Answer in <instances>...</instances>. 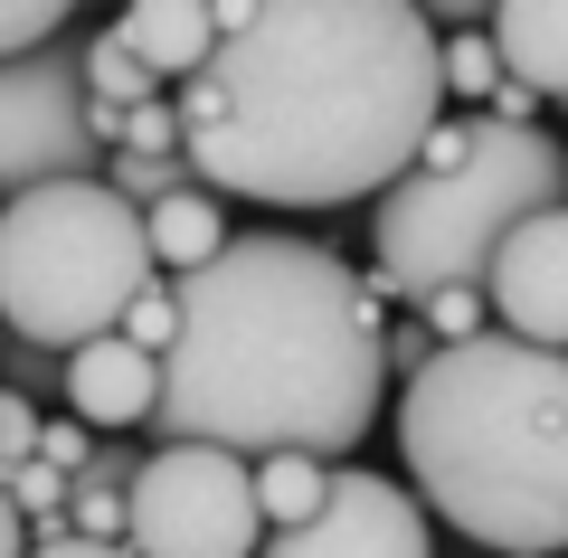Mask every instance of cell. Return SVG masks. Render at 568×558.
<instances>
[{
    "mask_svg": "<svg viewBox=\"0 0 568 558\" xmlns=\"http://www.w3.org/2000/svg\"><path fill=\"white\" fill-rule=\"evenodd\" d=\"M171 104L200 190L361 209L446 123V39L407 0H219V58Z\"/></svg>",
    "mask_w": 568,
    "mask_h": 558,
    "instance_id": "obj_1",
    "label": "cell"
},
{
    "mask_svg": "<svg viewBox=\"0 0 568 558\" xmlns=\"http://www.w3.org/2000/svg\"><path fill=\"white\" fill-rule=\"evenodd\" d=\"M388 313L361 294V265L323 237L246 227L219 265L181 275V351L162 359V445L227 455H351L388 398Z\"/></svg>",
    "mask_w": 568,
    "mask_h": 558,
    "instance_id": "obj_2",
    "label": "cell"
},
{
    "mask_svg": "<svg viewBox=\"0 0 568 558\" xmlns=\"http://www.w3.org/2000/svg\"><path fill=\"white\" fill-rule=\"evenodd\" d=\"M417 501L493 558H568V351L455 341L398 388Z\"/></svg>",
    "mask_w": 568,
    "mask_h": 558,
    "instance_id": "obj_3",
    "label": "cell"
},
{
    "mask_svg": "<svg viewBox=\"0 0 568 558\" xmlns=\"http://www.w3.org/2000/svg\"><path fill=\"white\" fill-rule=\"evenodd\" d=\"M568 209V142L540 123H493V114H446L426 133L417 171L369 209V246L379 275H361V294L379 313H417L426 294L474 284L484 294L493 256L511 246V227Z\"/></svg>",
    "mask_w": 568,
    "mask_h": 558,
    "instance_id": "obj_4",
    "label": "cell"
},
{
    "mask_svg": "<svg viewBox=\"0 0 568 558\" xmlns=\"http://www.w3.org/2000/svg\"><path fill=\"white\" fill-rule=\"evenodd\" d=\"M152 284H162L152 227L104 180H48L0 209V332L29 351L67 359L85 341L123 332V313Z\"/></svg>",
    "mask_w": 568,
    "mask_h": 558,
    "instance_id": "obj_5",
    "label": "cell"
},
{
    "mask_svg": "<svg viewBox=\"0 0 568 558\" xmlns=\"http://www.w3.org/2000/svg\"><path fill=\"white\" fill-rule=\"evenodd\" d=\"M123 152V114L85 95V20L39 58H0V209L48 180H95Z\"/></svg>",
    "mask_w": 568,
    "mask_h": 558,
    "instance_id": "obj_6",
    "label": "cell"
},
{
    "mask_svg": "<svg viewBox=\"0 0 568 558\" xmlns=\"http://www.w3.org/2000/svg\"><path fill=\"white\" fill-rule=\"evenodd\" d=\"M256 464L227 445H152L133 483V558H256Z\"/></svg>",
    "mask_w": 568,
    "mask_h": 558,
    "instance_id": "obj_7",
    "label": "cell"
},
{
    "mask_svg": "<svg viewBox=\"0 0 568 558\" xmlns=\"http://www.w3.org/2000/svg\"><path fill=\"white\" fill-rule=\"evenodd\" d=\"M256 558H426V501L398 493V474L342 464L323 511L304 530H265Z\"/></svg>",
    "mask_w": 568,
    "mask_h": 558,
    "instance_id": "obj_8",
    "label": "cell"
},
{
    "mask_svg": "<svg viewBox=\"0 0 568 558\" xmlns=\"http://www.w3.org/2000/svg\"><path fill=\"white\" fill-rule=\"evenodd\" d=\"M484 303H493V332L530 341V351H568V209L511 227V246L484 275Z\"/></svg>",
    "mask_w": 568,
    "mask_h": 558,
    "instance_id": "obj_9",
    "label": "cell"
},
{
    "mask_svg": "<svg viewBox=\"0 0 568 558\" xmlns=\"http://www.w3.org/2000/svg\"><path fill=\"white\" fill-rule=\"evenodd\" d=\"M67 417H85L95 436H123V426H152L162 417V359L133 351L123 332L67 351Z\"/></svg>",
    "mask_w": 568,
    "mask_h": 558,
    "instance_id": "obj_10",
    "label": "cell"
},
{
    "mask_svg": "<svg viewBox=\"0 0 568 558\" xmlns=\"http://www.w3.org/2000/svg\"><path fill=\"white\" fill-rule=\"evenodd\" d=\"M493 48H503V77L540 104H568V0H511L493 10Z\"/></svg>",
    "mask_w": 568,
    "mask_h": 558,
    "instance_id": "obj_11",
    "label": "cell"
},
{
    "mask_svg": "<svg viewBox=\"0 0 568 558\" xmlns=\"http://www.w3.org/2000/svg\"><path fill=\"white\" fill-rule=\"evenodd\" d=\"M114 39L133 48V58L171 85V95H181V85L219 58V10H190V0H142V10H123V20H114Z\"/></svg>",
    "mask_w": 568,
    "mask_h": 558,
    "instance_id": "obj_12",
    "label": "cell"
},
{
    "mask_svg": "<svg viewBox=\"0 0 568 558\" xmlns=\"http://www.w3.org/2000/svg\"><path fill=\"white\" fill-rule=\"evenodd\" d=\"M142 227H152V265H162L171 284L227 256V209H219V190H181V200H162Z\"/></svg>",
    "mask_w": 568,
    "mask_h": 558,
    "instance_id": "obj_13",
    "label": "cell"
},
{
    "mask_svg": "<svg viewBox=\"0 0 568 558\" xmlns=\"http://www.w3.org/2000/svg\"><path fill=\"white\" fill-rule=\"evenodd\" d=\"M85 95H95L104 114H142V104H162L171 85L114 39V20H104V29H85Z\"/></svg>",
    "mask_w": 568,
    "mask_h": 558,
    "instance_id": "obj_14",
    "label": "cell"
},
{
    "mask_svg": "<svg viewBox=\"0 0 568 558\" xmlns=\"http://www.w3.org/2000/svg\"><path fill=\"white\" fill-rule=\"evenodd\" d=\"M323 501H332V464H323V455H265V464H256V511H265V530H304Z\"/></svg>",
    "mask_w": 568,
    "mask_h": 558,
    "instance_id": "obj_15",
    "label": "cell"
},
{
    "mask_svg": "<svg viewBox=\"0 0 568 558\" xmlns=\"http://www.w3.org/2000/svg\"><path fill=\"white\" fill-rule=\"evenodd\" d=\"M104 190H114V200H133L142 219H152V209L162 200H181V190H200V171H190V152H104Z\"/></svg>",
    "mask_w": 568,
    "mask_h": 558,
    "instance_id": "obj_16",
    "label": "cell"
},
{
    "mask_svg": "<svg viewBox=\"0 0 568 558\" xmlns=\"http://www.w3.org/2000/svg\"><path fill=\"white\" fill-rule=\"evenodd\" d=\"M503 48H493V20L484 29H455L446 39V95L465 104V114H493V104H503Z\"/></svg>",
    "mask_w": 568,
    "mask_h": 558,
    "instance_id": "obj_17",
    "label": "cell"
},
{
    "mask_svg": "<svg viewBox=\"0 0 568 558\" xmlns=\"http://www.w3.org/2000/svg\"><path fill=\"white\" fill-rule=\"evenodd\" d=\"M77 39V10L58 0H20V10H0V58H39V48Z\"/></svg>",
    "mask_w": 568,
    "mask_h": 558,
    "instance_id": "obj_18",
    "label": "cell"
},
{
    "mask_svg": "<svg viewBox=\"0 0 568 558\" xmlns=\"http://www.w3.org/2000/svg\"><path fill=\"white\" fill-rule=\"evenodd\" d=\"M123 341H133V351H152V359L181 351V284H152V294L123 313Z\"/></svg>",
    "mask_w": 568,
    "mask_h": 558,
    "instance_id": "obj_19",
    "label": "cell"
},
{
    "mask_svg": "<svg viewBox=\"0 0 568 558\" xmlns=\"http://www.w3.org/2000/svg\"><path fill=\"white\" fill-rule=\"evenodd\" d=\"M417 322L455 351V341H484V332H493V303L474 294V284H455V294H426V303H417Z\"/></svg>",
    "mask_w": 568,
    "mask_h": 558,
    "instance_id": "obj_20",
    "label": "cell"
},
{
    "mask_svg": "<svg viewBox=\"0 0 568 558\" xmlns=\"http://www.w3.org/2000/svg\"><path fill=\"white\" fill-rule=\"evenodd\" d=\"M39 436H48V417H39V398H20V388L0 379V483L20 474V464H39Z\"/></svg>",
    "mask_w": 568,
    "mask_h": 558,
    "instance_id": "obj_21",
    "label": "cell"
},
{
    "mask_svg": "<svg viewBox=\"0 0 568 558\" xmlns=\"http://www.w3.org/2000/svg\"><path fill=\"white\" fill-rule=\"evenodd\" d=\"M0 379L20 388V398H67V359H58V351H29V341H10V351H0Z\"/></svg>",
    "mask_w": 568,
    "mask_h": 558,
    "instance_id": "obj_22",
    "label": "cell"
},
{
    "mask_svg": "<svg viewBox=\"0 0 568 558\" xmlns=\"http://www.w3.org/2000/svg\"><path fill=\"white\" fill-rule=\"evenodd\" d=\"M123 152H190L181 142V104H142V114H123Z\"/></svg>",
    "mask_w": 568,
    "mask_h": 558,
    "instance_id": "obj_23",
    "label": "cell"
},
{
    "mask_svg": "<svg viewBox=\"0 0 568 558\" xmlns=\"http://www.w3.org/2000/svg\"><path fill=\"white\" fill-rule=\"evenodd\" d=\"M95 445H104V436H85V417H48V436H39V464H58V474L77 483L85 464H95Z\"/></svg>",
    "mask_w": 568,
    "mask_h": 558,
    "instance_id": "obj_24",
    "label": "cell"
},
{
    "mask_svg": "<svg viewBox=\"0 0 568 558\" xmlns=\"http://www.w3.org/2000/svg\"><path fill=\"white\" fill-rule=\"evenodd\" d=\"M379 351H388V379H417V369H426L436 351H446V341L426 332L417 313H398V322H388V341H379Z\"/></svg>",
    "mask_w": 568,
    "mask_h": 558,
    "instance_id": "obj_25",
    "label": "cell"
},
{
    "mask_svg": "<svg viewBox=\"0 0 568 558\" xmlns=\"http://www.w3.org/2000/svg\"><path fill=\"white\" fill-rule=\"evenodd\" d=\"M0 558H29V520H20V501L0 493Z\"/></svg>",
    "mask_w": 568,
    "mask_h": 558,
    "instance_id": "obj_26",
    "label": "cell"
},
{
    "mask_svg": "<svg viewBox=\"0 0 568 558\" xmlns=\"http://www.w3.org/2000/svg\"><path fill=\"white\" fill-rule=\"evenodd\" d=\"M29 558H133V549H104V539H48V549H29Z\"/></svg>",
    "mask_w": 568,
    "mask_h": 558,
    "instance_id": "obj_27",
    "label": "cell"
},
{
    "mask_svg": "<svg viewBox=\"0 0 568 558\" xmlns=\"http://www.w3.org/2000/svg\"><path fill=\"white\" fill-rule=\"evenodd\" d=\"M0 341H10V332H0Z\"/></svg>",
    "mask_w": 568,
    "mask_h": 558,
    "instance_id": "obj_28",
    "label": "cell"
}]
</instances>
